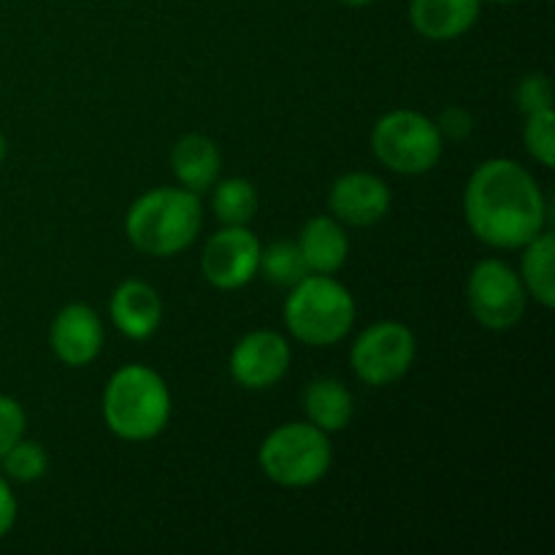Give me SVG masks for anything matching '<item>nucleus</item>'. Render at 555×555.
Returning a JSON list of instances; mask_svg holds the SVG:
<instances>
[{
    "label": "nucleus",
    "instance_id": "obj_13",
    "mask_svg": "<svg viewBox=\"0 0 555 555\" xmlns=\"http://www.w3.org/2000/svg\"><path fill=\"white\" fill-rule=\"evenodd\" d=\"M108 318L114 328L133 341H146L163 325V298L150 282L125 280L114 287L108 301Z\"/></svg>",
    "mask_w": 555,
    "mask_h": 555
},
{
    "label": "nucleus",
    "instance_id": "obj_19",
    "mask_svg": "<svg viewBox=\"0 0 555 555\" xmlns=\"http://www.w3.org/2000/svg\"><path fill=\"white\" fill-rule=\"evenodd\" d=\"M211 188V209L222 225H247L258 215V190L249 179L231 177Z\"/></svg>",
    "mask_w": 555,
    "mask_h": 555
},
{
    "label": "nucleus",
    "instance_id": "obj_16",
    "mask_svg": "<svg viewBox=\"0 0 555 555\" xmlns=\"http://www.w3.org/2000/svg\"><path fill=\"white\" fill-rule=\"evenodd\" d=\"M220 146L204 133H184L171 150V171L182 188L206 193L220 179Z\"/></svg>",
    "mask_w": 555,
    "mask_h": 555
},
{
    "label": "nucleus",
    "instance_id": "obj_10",
    "mask_svg": "<svg viewBox=\"0 0 555 555\" xmlns=\"http://www.w3.org/2000/svg\"><path fill=\"white\" fill-rule=\"evenodd\" d=\"M291 341L282 334H276V331L258 328L244 334L233 345L228 369H231V377L242 388L269 390L276 383H282V377L291 372Z\"/></svg>",
    "mask_w": 555,
    "mask_h": 555
},
{
    "label": "nucleus",
    "instance_id": "obj_27",
    "mask_svg": "<svg viewBox=\"0 0 555 555\" xmlns=\"http://www.w3.org/2000/svg\"><path fill=\"white\" fill-rule=\"evenodd\" d=\"M5 155H9V144H5V135L0 133V166H3Z\"/></svg>",
    "mask_w": 555,
    "mask_h": 555
},
{
    "label": "nucleus",
    "instance_id": "obj_11",
    "mask_svg": "<svg viewBox=\"0 0 555 555\" xmlns=\"http://www.w3.org/2000/svg\"><path fill=\"white\" fill-rule=\"evenodd\" d=\"M390 201L393 195L385 179L369 171H350L331 184L328 209L341 225L369 228L388 215Z\"/></svg>",
    "mask_w": 555,
    "mask_h": 555
},
{
    "label": "nucleus",
    "instance_id": "obj_8",
    "mask_svg": "<svg viewBox=\"0 0 555 555\" xmlns=\"http://www.w3.org/2000/svg\"><path fill=\"white\" fill-rule=\"evenodd\" d=\"M417 356L412 328L399 320H379L358 334L350 350V366L369 388H385L406 377Z\"/></svg>",
    "mask_w": 555,
    "mask_h": 555
},
{
    "label": "nucleus",
    "instance_id": "obj_9",
    "mask_svg": "<svg viewBox=\"0 0 555 555\" xmlns=\"http://www.w3.org/2000/svg\"><path fill=\"white\" fill-rule=\"evenodd\" d=\"M260 238L247 225H222L201 253V274L217 291H242L258 276Z\"/></svg>",
    "mask_w": 555,
    "mask_h": 555
},
{
    "label": "nucleus",
    "instance_id": "obj_28",
    "mask_svg": "<svg viewBox=\"0 0 555 555\" xmlns=\"http://www.w3.org/2000/svg\"><path fill=\"white\" fill-rule=\"evenodd\" d=\"M341 3L356 5V9H358V5H369V3H374V0H341Z\"/></svg>",
    "mask_w": 555,
    "mask_h": 555
},
{
    "label": "nucleus",
    "instance_id": "obj_1",
    "mask_svg": "<svg viewBox=\"0 0 555 555\" xmlns=\"http://www.w3.org/2000/svg\"><path fill=\"white\" fill-rule=\"evenodd\" d=\"M469 231L493 249H520L547 228V201L534 173L509 157L472 171L464 190Z\"/></svg>",
    "mask_w": 555,
    "mask_h": 555
},
{
    "label": "nucleus",
    "instance_id": "obj_4",
    "mask_svg": "<svg viewBox=\"0 0 555 555\" xmlns=\"http://www.w3.org/2000/svg\"><path fill=\"white\" fill-rule=\"evenodd\" d=\"M282 314L293 339L307 347H331L350 334L358 307L334 274H307L291 287Z\"/></svg>",
    "mask_w": 555,
    "mask_h": 555
},
{
    "label": "nucleus",
    "instance_id": "obj_24",
    "mask_svg": "<svg viewBox=\"0 0 555 555\" xmlns=\"http://www.w3.org/2000/svg\"><path fill=\"white\" fill-rule=\"evenodd\" d=\"M27 415L14 396L0 393V459L25 437Z\"/></svg>",
    "mask_w": 555,
    "mask_h": 555
},
{
    "label": "nucleus",
    "instance_id": "obj_2",
    "mask_svg": "<svg viewBox=\"0 0 555 555\" xmlns=\"http://www.w3.org/2000/svg\"><path fill=\"white\" fill-rule=\"evenodd\" d=\"M204 228V206L188 188H155L130 204L125 215V236L150 258H173L198 238Z\"/></svg>",
    "mask_w": 555,
    "mask_h": 555
},
{
    "label": "nucleus",
    "instance_id": "obj_17",
    "mask_svg": "<svg viewBox=\"0 0 555 555\" xmlns=\"http://www.w3.org/2000/svg\"><path fill=\"white\" fill-rule=\"evenodd\" d=\"M304 412L312 426L320 431L336 434L345 431L356 415V399L350 388L334 377H320L304 388Z\"/></svg>",
    "mask_w": 555,
    "mask_h": 555
},
{
    "label": "nucleus",
    "instance_id": "obj_25",
    "mask_svg": "<svg viewBox=\"0 0 555 555\" xmlns=\"http://www.w3.org/2000/svg\"><path fill=\"white\" fill-rule=\"evenodd\" d=\"M437 128L444 141H464L475 130V117L464 106H448L437 119Z\"/></svg>",
    "mask_w": 555,
    "mask_h": 555
},
{
    "label": "nucleus",
    "instance_id": "obj_20",
    "mask_svg": "<svg viewBox=\"0 0 555 555\" xmlns=\"http://www.w3.org/2000/svg\"><path fill=\"white\" fill-rule=\"evenodd\" d=\"M258 274H263L271 285L293 287L309 274V269L304 263V255L298 249V244L291 242V238H280V242L260 249Z\"/></svg>",
    "mask_w": 555,
    "mask_h": 555
},
{
    "label": "nucleus",
    "instance_id": "obj_21",
    "mask_svg": "<svg viewBox=\"0 0 555 555\" xmlns=\"http://www.w3.org/2000/svg\"><path fill=\"white\" fill-rule=\"evenodd\" d=\"M0 464H3V475L9 477V480L36 482L47 475L49 455L47 450H43V444L30 442V439L22 437L20 442L0 459Z\"/></svg>",
    "mask_w": 555,
    "mask_h": 555
},
{
    "label": "nucleus",
    "instance_id": "obj_23",
    "mask_svg": "<svg viewBox=\"0 0 555 555\" xmlns=\"http://www.w3.org/2000/svg\"><path fill=\"white\" fill-rule=\"evenodd\" d=\"M515 101L524 114H537L553 108V85L547 79V74L534 70V74H526L518 81V90H515Z\"/></svg>",
    "mask_w": 555,
    "mask_h": 555
},
{
    "label": "nucleus",
    "instance_id": "obj_22",
    "mask_svg": "<svg viewBox=\"0 0 555 555\" xmlns=\"http://www.w3.org/2000/svg\"><path fill=\"white\" fill-rule=\"evenodd\" d=\"M524 144H526V152H529L540 166L545 168L555 166V112L553 108H547V112L526 114Z\"/></svg>",
    "mask_w": 555,
    "mask_h": 555
},
{
    "label": "nucleus",
    "instance_id": "obj_3",
    "mask_svg": "<svg viewBox=\"0 0 555 555\" xmlns=\"http://www.w3.org/2000/svg\"><path fill=\"white\" fill-rule=\"evenodd\" d=\"M101 410L114 437L122 442H150L171 421V390L160 372L144 363H128L108 377Z\"/></svg>",
    "mask_w": 555,
    "mask_h": 555
},
{
    "label": "nucleus",
    "instance_id": "obj_18",
    "mask_svg": "<svg viewBox=\"0 0 555 555\" xmlns=\"http://www.w3.org/2000/svg\"><path fill=\"white\" fill-rule=\"evenodd\" d=\"M520 258V280L526 293L545 309L555 307V236L551 228L537 233L529 244H524Z\"/></svg>",
    "mask_w": 555,
    "mask_h": 555
},
{
    "label": "nucleus",
    "instance_id": "obj_14",
    "mask_svg": "<svg viewBox=\"0 0 555 555\" xmlns=\"http://www.w3.org/2000/svg\"><path fill=\"white\" fill-rule=\"evenodd\" d=\"M482 0H412L410 22L428 41H455L477 25Z\"/></svg>",
    "mask_w": 555,
    "mask_h": 555
},
{
    "label": "nucleus",
    "instance_id": "obj_26",
    "mask_svg": "<svg viewBox=\"0 0 555 555\" xmlns=\"http://www.w3.org/2000/svg\"><path fill=\"white\" fill-rule=\"evenodd\" d=\"M16 509H20V504H16L14 491H11L5 475H0V540H3L11 529H14Z\"/></svg>",
    "mask_w": 555,
    "mask_h": 555
},
{
    "label": "nucleus",
    "instance_id": "obj_5",
    "mask_svg": "<svg viewBox=\"0 0 555 555\" xmlns=\"http://www.w3.org/2000/svg\"><path fill=\"white\" fill-rule=\"evenodd\" d=\"M263 475L280 488H309L323 480L334 464L328 434L309 421L282 423L258 450Z\"/></svg>",
    "mask_w": 555,
    "mask_h": 555
},
{
    "label": "nucleus",
    "instance_id": "obj_7",
    "mask_svg": "<svg viewBox=\"0 0 555 555\" xmlns=\"http://www.w3.org/2000/svg\"><path fill=\"white\" fill-rule=\"evenodd\" d=\"M466 304L482 328L509 331L524 320L529 293L518 271L499 258H486L466 280Z\"/></svg>",
    "mask_w": 555,
    "mask_h": 555
},
{
    "label": "nucleus",
    "instance_id": "obj_6",
    "mask_svg": "<svg viewBox=\"0 0 555 555\" xmlns=\"http://www.w3.org/2000/svg\"><path fill=\"white\" fill-rule=\"evenodd\" d=\"M372 152L388 171L421 177L442 160L444 139L437 119L415 108H393L374 122Z\"/></svg>",
    "mask_w": 555,
    "mask_h": 555
},
{
    "label": "nucleus",
    "instance_id": "obj_12",
    "mask_svg": "<svg viewBox=\"0 0 555 555\" xmlns=\"http://www.w3.org/2000/svg\"><path fill=\"white\" fill-rule=\"evenodd\" d=\"M103 341H106V334H103L101 318L87 304H68L54 314L49 325L52 352L70 369L90 366L101 356Z\"/></svg>",
    "mask_w": 555,
    "mask_h": 555
},
{
    "label": "nucleus",
    "instance_id": "obj_15",
    "mask_svg": "<svg viewBox=\"0 0 555 555\" xmlns=\"http://www.w3.org/2000/svg\"><path fill=\"white\" fill-rule=\"evenodd\" d=\"M309 274H336L347 263L350 238L345 225L331 215H318L301 228L296 238Z\"/></svg>",
    "mask_w": 555,
    "mask_h": 555
},
{
    "label": "nucleus",
    "instance_id": "obj_29",
    "mask_svg": "<svg viewBox=\"0 0 555 555\" xmlns=\"http://www.w3.org/2000/svg\"><path fill=\"white\" fill-rule=\"evenodd\" d=\"M491 3H515V0H491Z\"/></svg>",
    "mask_w": 555,
    "mask_h": 555
}]
</instances>
